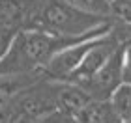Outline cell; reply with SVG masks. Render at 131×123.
Wrapping results in <instances>:
<instances>
[{
	"label": "cell",
	"mask_w": 131,
	"mask_h": 123,
	"mask_svg": "<svg viewBox=\"0 0 131 123\" xmlns=\"http://www.w3.org/2000/svg\"><path fill=\"white\" fill-rule=\"evenodd\" d=\"M122 77H124V84H131V43L126 47V49H124Z\"/></svg>",
	"instance_id": "obj_12"
},
{
	"label": "cell",
	"mask_w": 131,
	"mask_h": 123,
	"mask_svg": "<svg viewBox=\"0 0 131 123\" xmlns=\"http://www.w3.org/2000/svg\"><path fill=\"white\" fill-rule=\"evenodd\" d=\"M43 77H45L43 71L28 73V75H4V77L0 75V108L9 104L25 88H28Z\"/></svg>",
	"instance_id": "obj_7"
},
{
	"label": "cell",
	"mask_w": 131,
	"mask_h": 123,
	"mask_svg": "<svg viewBox=\"0 0 131 123\" xmlns=\"http://www.w3.org/2000/svg\"><path fill=\"white\" fill-rule=\"evenodd\" d=\"M122 123H131V119H124V121H122Z\"/></svg>",
	"instance_id": "obj_14"
},
{
	"label": "cell",
	"mask_w": 131,
	"mask_h": 123,
	"mask_svg": "<svg viewBox=\"0 0 131 123\" xmlns=\"http://www.w3.org/2000/svg\"><path fill=\"white\" fill-rule=\"evenodd\" d=\"M75 6L92 11V13H99V15H109L111 17V2L109 0H69Z\"/></svg>",
	"instance_id": "obj_10"
},
{
	"label": "cell",
	"mask_w": 131,
	"mask_h": 123,
	"mask_svg": "<svg viewBox=\"0 0 131 123\" xmlns=\"http://www.w3.org/2000/svg\"><path fill=\"white\" fill-rule=\"evenodd\" d=\"M111 17L114 21L131 24V0H112L111 2Z\"/></svg>",
	"instance_id": "obj_9"
},
{
	"label": "cell",
	"mask_w": 131,
	"mask_h": 123,
	"mask_svg": "<svg viewBox=\"0 0 131 123\" xmlns=\"http://www.w3.org/2000/svg\"><path fill=\"white\" fill-rule=\"evenodd\" d=\"M124 49L126 47H120L90 80H86L84 84H79L90 93L92 99H96V101H111L114 91L124 84V77H122Z\"/></svg>",
	"instance_id": "obj_4"
},
{
	"label": "cell",
	"mask_w": 131,
	"mask_h": 123,
	"mask_svg": "<svg viewBox=\"0 0 131 123\" xmlns=\"http://www.w3.org/2000/svg\"><path fill=\"white\" fill-rule=\"evenodd\" d=\"M122 121H124V119H122L120 116L116 114V110H114V106H112V110H111L109 114H107V118L103 119V123H122Z\"/></svg>",
	"instance_id": "obj_13"
},
{
	"label": "cell",
	"mask_w": 131,
	"mask_h": 123,
	"mask_svg": "<svg viewBox=\"0 0 131 123\" xmlns=\"http://www.w3.org/2000/svg\"><path fill=\"white\" fill-rule=\"evenodd\" d=\"M109 22H112V17L86 11L69 0H41L28 28L56 36H86Z\"/></svg>",
	"instance_id": "obj_2"
},
{
	"label": "cell",
	"mask_w": 131,
	"mask_h": 123,
	"mask_svg": "<svg viewBox=\"0 0 131 123\" xmlns=\"http://www.w3.org/2000/svg\"><path fill=\"white\" fill-rule=\"evenodd\" d=\"M38 123H77V118L73 114L64 112V110H54V112L39 118Z\"/></svg>",
	"instance_id": "obj_11"
},
{
	"label": "cell",
	"mask_w": 131,
	"mask_h": 123,
	"mask_svg": "<svg viewBox=\"0 0 131 123\" xmlns=\"http://www.w3.org/2000/svg\"><path fill=\"white\" fill-rule=\"evenodd\" d=\"M114 21V19H112ZM112 22L97 28L86 36H56V34L38 30V28H23L15 34L8 52L0 60V75H28L43 71L51 58L64 50L66 47L82 39L99 37L111 32Z\"/></svg>",
	"instance_id": "obj_1"
},
{
	"label": "cell",
	"mask_w": 131,
	"mask_h": 123,
	"mask_svg": "<svg viewBox=\"0 0 131 123\" xmlns=\"http://www.w3.org/2000/svg\"><path fill=\"white\" fill-rule=\"evenodd\" d=\"M111 103L122 119H131V84H122L111 97Z\"/></svg>",
	"instance_id": "obj_8"
},
{
	"label": "cell",
	"mask_w": 131,
	"mask_h": 123,
	"mask_svg": "<svg viewBox=\"0 0 131 123\" xmlns=\"http://www.w3.org/2000/svg\"><path fill=\"white\" fill-rule=\"evenodd\" d=\"M92 101H94L92 95L82 86L73 84V82H62L60 91H58V110L77 116Z\"/></svg>",
	"instance_id": "obj_6"
},
{
	"label": "cell",
	"mask_w": 131,
	"mask_h": 123,
	"mask_svg": "<svg viewBox=\"0 0 131 123\" xmlns=\"http://www.w3.org/2000/svg\"><path fill=\"white\" fill-rule=\"evenodd\" d=\"M109 2H112V0H109Z\"/></svg>",
	"instance_id": "obj_15"
},
{
	"label": "cell",
	"mask_w": 131,
	"mask_h": 123,
	"mask_svg": "<svg viewBox=\"0 0 131 123\" xmlns=\"http://www.w3.org/2000/svg\"><path fill=\"white\" fill-rule=\"evenodd\" d=\"M99 37H103V36H99ZM99 37H90V39L77 41V43L66 47L58 54H54L51 58V62L43 67L45 77H49L52 80H58V82H68L69 77L77 71V67L82 63L84 56L88 54V50L97 43Z\"/></svg>",
	"instance_id": "obj_5"
},
{
	"label": "cell",
	"mask_w": 131,
	"mask_h": 123,
	"mask_svg": "<svg viewBox=\"0 0 131 123\" xmlns=\"http://www.w3.org/2000/svg\"><path fill=\"white\" fill-rule=\"evenodd\" d=\"M60 86H62V82L43 77V78L36 80L34 84H30L28 88H25L9 104L15 114H26V116L39 119L43 116L58 110Z\"/></svg>",
	"instance_id": "obj_3"
}]
</instances>
